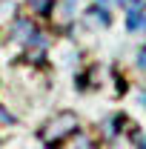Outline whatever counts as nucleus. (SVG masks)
<instances>
[{
    "label": "nucleus",
    "instance_id": "nucleus-2",
    "mask_svg": "<svg viewBox=\"0 0 146 149\" xmlns=\"http://www.w3.org/2000/svg\"><path fill=\"white\" fill-rule=\"evenodd\" d=\"M46 46H49V43H46V40H43L40 35L29 37V40H26V57H29V60H37V63H40V60L46 57Z\"/></svg>",
    "mask_w": 146,
    "mask_h": 149
},
{
    "label": "nucleus",
    "instance_id": "nucleus-1",
    "mask_svg": "<svg viewBox=\"0 0 146 149\" xmlns=\"http://www.w3.org/2000/svg\"><path fill=\"white\" fill-rule=\"evenodd\" d=\"M77 129H80V118H77L74 112H57V115H52V118L40 126L37 138H40L43 143H60V141H66L69 135H74Z\"/></svg>",
    "mask_w": 146,
    "mask_h": 149
},
{
    "label": "nucleus",
    "instance_id": "nucleus-7",
    "mask_svg": "<svg viewBox=\"0 0 146 149\" xmlns=\"http://www.w3.org/2000/svg\"><path fill=\"white\" fill-rule=\"evenodd\" d=\"M74 149H97V146L92 143L89 138H80V141H77V146H74Z\"/></svg>",
    "mask_w": 146,
    "mask_h": 149
},
{
    "label": "nucleus",
    "instance_id": "nucleus-4",
    "mask_svg": "<svg viewBox=\"0 0 146 149\" xmlns=\"http://www.w3.org/2000/svg\"><path fill=\"white\" fill-rule=\"evenodd\" d=\"M146 26L143 12H126V32H140Z\"/></svg>",
    "mask_w": 146,
    "mask_h": 149
},
{
    "label": "nucleus",
    "instance_id": "nucleus-3",
    "mask_svg": "<svg viewBox=\"0 0 146 149\" xmlns=\"http://www.w3.org/2000/svg\"><path fill=\"white\" fill-rule=\"evenodd\" d=\"M35 35H37L35 23H29V20H23V17L15 23V32H12V37H15V40H23V43H26L29 37H35Z\"/></svg>",
    "mask_w": 146,
    "mask_h": 149
},
{
    "label": "nucleus",
    "instance_id": "nucleus-6",
    "mask_svg": "<svg viewBox=\"0 0 146 149\" xmlns=\"http://www.w3.org/2000/svg\"><path fill=\"white\" fill-rule=\"evenodd\" d=\"M126 12H143V6H146V0H117Z\"/></svg>",
    "mask_w": 146,
    "mask_h": 149
},
{
    "label": "nucleus",
    "instance_id": "nucleus-8",
    "mask_svg": "<svg viewBox=\"0 0 146 149\" xmlns=\"http://www.w3.org/2000/svg\"><path fill=\"white\" fill-rule=\"evenodd\" d=\"M138 66H140V69H146V46L138 52Z\"/></svg>",
    "mask_w": 146,
    "mask_h": 149
},
{
    "label": "nucleus",
    "instance_id": "nucleus-5",
    "mask_svg": "<svg viewBox=\"0 0 146 149\" xmlns=\"http://www.w3.org/2000/svg\"><path fill=\"white\" fill-rule=\"evenodd\" d=\"M52 6H55V0H29V9H32L35 15H49Z\"/></svg>",
    "mask_w": 146,
    "mask_h": 149
}]
</instances>
